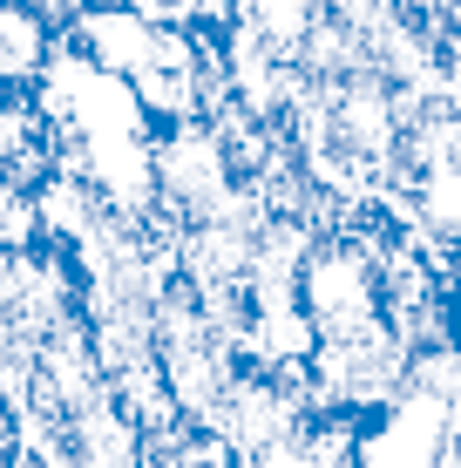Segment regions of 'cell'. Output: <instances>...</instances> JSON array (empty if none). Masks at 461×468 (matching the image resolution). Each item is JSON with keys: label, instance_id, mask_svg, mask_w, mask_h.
Masks as SVG:
<instances>
[{"label": "cell", "instance_id": "7", "mask_svg": "<svg viewBox=\"0 0 461 468\" xmlns=\"http://www.w3.org/2000/svg\"><path fill=\"white\" fill-rule=\"evenodd\" d=\"M455 346H461V245H455Z\"/></svg>", "mask_w": 461, "mask_h": 468}, {"label": "cell", "instance_id": "1", "mask_svg": "<svg viewBox=\"0 0 461 468\" xmlns=\"http://www.w3.org/2000/svg\"><path fill=\"white\" fill-rule=\"evenodd\" d=\"M353 468H461V346H421L407 380L360 414Z\"/></svg>", "mask_w": 461, "mask_h": 468}, {"label": "cell", "instance_id": "2", "mask_svg": "<svg viewBox=\"0 0 461 468\" xmlns=\"http://www.w3.org/2000/svg\"><path fill=\"white\" fill-rule=\"evenodd\" d=\"M299 305H306L320 346L340 340H367V333H387V299H380V271L367 245L353 231H326L312 238L306 265H299Z\"/></svg>", "mask_w": 461, "mask_h": 468}, {"label": "cell", "instance_id": "4", "mask_svg": "<svg viewBox=\"0 0 461 468\" xmlns=\"http://www.w3.org/2000/svg\"><path fill=\"white\" fill-rule=\"evenodd\" d=\"M61 41L68 35H55L27 0H0V82L7 89H41V75H47Z\"/></svg>", "mask_w": 461, "mask_h": 468}, {"label": "cell", "instance_id": "3", "mask_svg": "<svg viewBox=\"0 0 461 468\" xmlns=\"http://www.w3.org/2000/svg\"><path fill=\"white\" fill-rule=\"evenodd\" d=\"M68 41L82 48L95 69H109L116 82H136V75L150 69L156 41H163V21H150V14H136V7H116V0H89L82 21L68 27Z\"/></svg>", "mask_w": 461, "mask_h": 468}, {"label": "cell", "instance_id": "5", "mask_svg": "<svg viewBox=\"0 0 461 468\" xmlns=\"http://www.w3.org/2000/svg\"><path fill=\"white\" fill-rule=\"evenodd\" d=\"M353 428L360 421H346V414H312L299 434H285L237 468H353Z\"/></svg>", "mask_w": 461, "mask_h": 468}, {"label": "cell", "instance_id": "6", "mask_svg": "<svg viewBox=\"0 0 461 468\" xmlns=\"http://www.w3.org/2000/svg\"><path fill=\"white\" fill-rule=\"evenodd\" d=\"M326 27V0H245V35L272 61L306 55V41Z\"/></svg>", "mask_w": 461, "mask_h": 468}]
</instances>
